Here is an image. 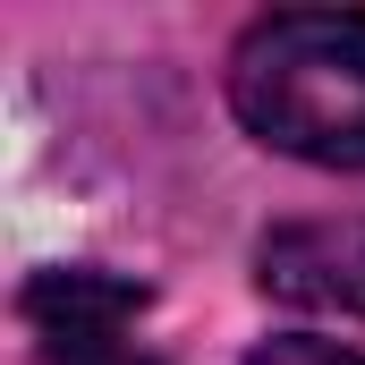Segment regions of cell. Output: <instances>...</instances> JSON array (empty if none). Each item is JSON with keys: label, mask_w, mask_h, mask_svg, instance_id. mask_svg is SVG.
I'll use <instances>...</instances> for the list:
<instances>
[{"label": "cell", "mask_w": 365, "mask_h": 365, "mask_svg": "<svg viewBox=\"0 0 365 365\" xmlns=\"http://www.w3.org/2000/svg\"><path fill=\"white\" fill-rule=\"evenodd\" d=\"M230 110L255 145L365 170V9H280L230 51Z\"/></svg>", "instance_id": "cell-1"}, {"label": "cell", "mask_w": 365, "mask_h": 365, "mask_svg": "<svg viewBox=\"0 0 365 365\" xmlns=\"http://www.w3.org/2000/svg\"><path fill=\"white\" fill-rule=\"evenodd\" d=\"M26 331L43 365H162L145 340V289L119 272H43L26 289Z\"/></svg>", "instance_id": "cell-2"}, {"label": "cell", "mask_w": 365, "mask_h": 365, "mask_svg": "<svg viewBox=\"0 0 365 365\" xmlns=\"http://www.w3.org/2000/svg\"><path fill=\"white\" fill-rule=\"evenodd\" d=\"M255 280L280 306L306 314H357L365 323V212L349 221H289L255 247Z\"/></svg>", "instance_id": "cell-3"}, {"label": "cell", "mask_w": 365, "mask_h": 365, "mask_svg": "<svg viewBox=\"0 0 365 365\" xmlns=\"http://www.w3.org/2000/svg\"><path fill=\"white\" fill-rule=\"evenodd\" d=\"M247 365H365V357L340 349V340H306V331H289V340H264Z\"/></svg>", "instance_id": "cell-4"}]
</instances>
